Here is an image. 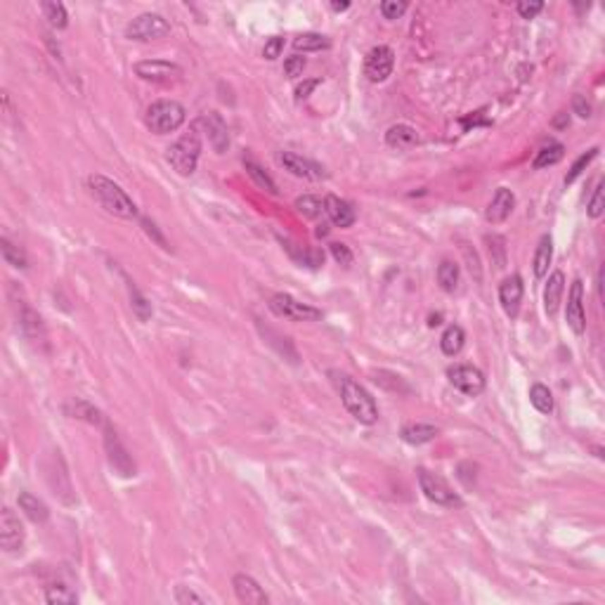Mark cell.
Returning <instances> with one entry per match:
<instances>
[{
    "label": "cell",
    "mask_w": 605,
    "mask_h": 605,
    "mask_svg": "<svg viewBox=\"0 0 605 605\" xmlns=\"http://www.w3.org/2000/svg\"><path fill=\"white\" fill-rule=\"evenodd\" d=\"M331 376H334L336 388H338L341 402L346 405L353 419L365 423V426H374V423L379 421V407H376V402L372 395H369L367 388L360 386L358 381L346 374L331 372Z\"/></svg>",
    "instance_id": "cell-1"
},
{
    "label": "cell",
    "mask_w": 605,
    "mask_h": 605,
    "mask_svg": "<svg viewBox=\"0 0 605 605\" xmlns=\"http://www.w3.org/2000/svg\"><path fill=\"white\" fill-rule=\"evenodd\" d=\"M88 187H90L95 201L104 208L106 213L116 215V218H126V220H133L140 215L135 201L128 197L126 190H121V185H116L114 180L95 173V176L88 178Z\"/></svg>",
    "instance_id": "cell-2"
},
{
    "label": "cell",
    "mask_w": 605,
    "mask_h": 605,
    "mask_svg": "<svg viewBox=\"0 0 605 605\" xmlns=\"http://www.w3.org/2000/svg\"><path fill=\"white\" fill-rule=\"evenodd\" d=\"M199 157H201V133H199V128L192 123L190 133H185L183 138L176 140V142L168 147L166 159L178 176L187 178L197 171Z\"/></svg>",
    "instance_id": "cell-3"
},
{
    "label": "cell",
    "mask_w": 605,
    "mask_h": 605,
    "mask_svg": "<svg viewBox=\"0 0 605 605\" xmlns=\"http://www.w3.org/2000/svg\"><path fill=\"white\" fill-rule=\"evenodd\" d=\"M187 111L185 106L176 102V99H157L149 104L145 114V123L152 133L157 135H166V133H176L180 126L185 123Z\"/></svg>",
    "instance_id": "cell-4"
},
{
    "label": "cell",
    "mask_w": 605,
    "mask_h": 605,
    "mask_svg": "<svg viewBox=\"0 0 605 605\" xmlns=\"http://www.w3.org/2000/svg\"><path fill=\"white\" fill-rule=\"evenodd\" d=\"M416 473H419V485H421V492L426 494V499L445 508H456L463 503L461 496L449 487V482L442 478V475L430 473L428 468H419Z\"/></svg>",
    "instance_id": "cell-5"
},
{
    "label": "cell",
    "mask_w": 605,
    "mask_h": 605,
    "mask_svg": "<svg viewBox=\"0 0 605 605\" xmlns=\"http://www.w3.org/2000/svg\"><path fill=\"white\" fill-rule=\"evenodd\" d=\"M168 33H171V22L166 17L157 15V12H145V15L135 17L126 26V38L140 40V43L166 38Z\"/></svg>",
    "instance_id": "cell-6"
},
{
    "label": "cell",
    "mask_w": 605,
    "mask_h": 605,
    "mask_svg": "<svg viewBox=\"0 0 605 605\" xmlns=\"http://www.w3.org/2000/svg\"><path fill=\"white\" fill-rule=\"evenodd\" d=\"M270 310L277 314V317L291 319V322H317L322 319V310L317 307L307 305L298 298L288 293H274L270 298Z\"/></svg>",
    "instance_id": "cell-7"
},
{
    "label": "cell",
    "mask_w": 605,
    "mask_h": 605,
    "mask_svg": "<svg viewBox=\"0 0 605 605\" xmlns=\"http://www.w3.org/2000/svg\"><path fill=\"white\" fill-rule=\"evenodd\" d=\"M449 383L468 398H478L485 391V374L473 365H454L447 369Z\"/></svg>",
    "instance_id": "cell-8"
},
{
    "label": "cell",
    "mask_w": 605,
    "mask_h": 605,
    "mask_svg": "<svg viewBox=\"0 0 605 605\" xmlns=\"http://www.w3.org/2000/svg\"><path fill=\"white\" fill-rule=\"evenodd\" d=\"M135 73L142 80H149V83H176L183 76V69L173 62H166V59H145V62H138Z\"/></svg>",
    "instance_id": "cell-9"
},
{
    "label": "cell",
    "mask_w": 605,
    "mask_h": 605,
    "mask_svg": "<svg viewBox=\"0 0 605 605\" xmlns=\"http://www.w3.org/2000/svg\"><path fill=\"white\" fill-rule=\"evenodd\" d=\"M393 66H395V52L388 45H376V48L369 50V55L365 59V73L372 83H383L393 73Z\"/></svg>",
    "instance_id": "cell-10"
},
{
    "label": "cell",
    "mask_w": 605,
    "mask_h": 605,
    "mask_svg": "<svg viewBox=\"0 0 605 605\" xmlns=\"http://www.w3.org/2000/svg\"><path fill=\"white\" fill-rule=\"evenodd\" d=\"M0 544L8 554H17L24 546V527L15 511L8 506L0 511Z\"/></svg>",
    "instance_id": "cell-11"
},
{
    "label": "cell",
    "mask_w": 605,
    "mask_h": 605,
    "mask_svg": "<svg viewBox=\"0 0 605 605\" xmlns=\"http://www.w3.org/2000/svg\"><path fill=\"white\" fill-rule=\"evenodd\" d=\"M566 319L568 326L573 329L577 336L587 331V312H584V286L582 279H575L568 293V307H566Z\"/></svg>",
    "instance_id": "cell-12"
},
{
    "label": "cell",
    "mask_w": 605,
    "mask_h": 605,
    "mask_svg": "<svg viewBox=\"0 0 605 605\" xmlns=\"http://www.w3.org/2000/svg\"><path fill=\"white\" fill-rule=\"evenodd\" d=\"M194 126L197 128H204V133L208 135V140H211L213 149L218 154H223L227 147H230V135H227V123L223 121V116H220L218 111H206L204 116H199L197 121H194Z\"/></svg>",
    "instance_id": "cell-13"
},
{
    "label": "cell",
    "mask_w": 605,
    "mask_h": 605,
    "mask_svg": "<svg viewBox=\"0 0 605 605\" xmlns=\"http://www.w3.org/2000/svg\"><path fill=\"white\" fill-rule=\"evenodd\" d=\"M277 159H279V164L295 178H302V180H324L326 178L324 168H322L319 164H314V161H310V159H302L293 152H279Z\"/></svg>",
    "instance_id": "cell-14"
},
{
    "label": "cell",
    "mask_w": 605,
    "mask_h": 605,
    "mask_svg": "<svg viewBox=\"0 0 605 605\" xmlns=\"http://www.w3.org/2000/svg\"><path fill=\"white\" fill-rule=\"evenodd\" d=\"M104 445H106V452H109V463L111 468L116 470L118 475H123V478H130V475H135V463H133L130 454H128V449L121 445L118 435L114 433V430L106 426V438H104Z\"/></svg>",
    "instance_id": "cell-15"
},
{
    "label": "cell",
    "mask_w": 605,
    "mask_h": 605,
    "mask_svg": "<svg viewBox=\"0 0 605 605\" xmlns=\"http://www.w3.org/2000/svg\"><path fill=\"white\" fill-rule=\"evenodd\" d=\"M522 293H525V286H522L520 274H511L499 284V302L508 317H515L518 310H520Z\"/></svg>",
    "instance_id": "cell-16"
},
{
    "label": "cell",
    "mask_w": 605,
    "mask_h": 605,
    "mask_svg": "<svg viewBox=\"0 0 605 605\" xmlns=\"http://www.w3.org/2000/svg\"><path fill=\"white\" fill-rule=\"evenodd\" d=\"M232 587H234V594H237V598H239V603H246V605L270 603V596L265 594L263 587H260V584L248 575H234Z\"/></svg>",
    "instance_id": "cell-17"
},
{
    "label": "cell",
    "mask_w": 605,
    "mask_h": 605,
    "mask_svg": "<svg viewBox=\"0 0 605 605\" xmlns=\"http://www.w3.org/2000/svg\"><path fill=\"white\" fill-rule=\"evenodd\" d=\"M324 213H326V218L331 220L336 227H341V230L353 227L355 218H358V215H355L353 204H348L346 199L336 197V194H326V197H324Z\"/></svg>",
    "instance_id": "cell-18"
},
{
    "label": "cell",
    "mask_w": 605,
    "mask_h": 605,
    "mask_svg": "<svg viewBox=\"0 0 605 605\" xmlns=\"http://www.w3.org/2000/svg\"><path fill=\"white\" fill-rule=\"evenodd\" d=\"M513 208H515V194L511 192L508 187H499V190L494 192L492 201H489V206L485 211V218L492 225H499V223H503V220L508 218L511 213H513Z\"/></svg>",
    "instance_id": "cell-19"
},
{
    "label": "cell",
    "mask_w": 605,
    "mask_h": 605,
    "mask_svg": "<svg viewBox=\"0 0 605 605\" xmlns=\"http://www.w3.org/2000/svg\"><path fill=\"white\" fill-rule=\"evenodd\" d=\"M563 291H566V274L561 270H556L546 281V288H544V310H546L549 317H554L561 307L563 300Z\"/></svg>",
    "instance_id": "cell-20"
},
{
    "label": "cell",
    "mask_w": 605,
    "mask_h": 605,
    "mask_svg": "<svg viewBox=\"0 0 605 605\" xmlns=\"http://www.w3.org/2000/svg\"><path fill=\"white\" fill-rule=\"evenodd\" d=\"M421 142L419 133H416V128L407 126V123H398L393 128H388L386 133V145L393 147V149H412V147H416Z\"/></svg>",
    "instance_id": "cell-21"
},
{
    "label": "cell",
    "mask_w": 605,
    "mask_h": 605,
    "mask_svg": "<svg viewBox=\"0 0 605 605\" xmlns=\"http://www.w3.org/2000/svg\"><path fill=\"white\" fill-rule=\"evenodd\" d=\"M438 426H430V423H409L400 430V438L407 445H426V442L438 438Z\"/></svg>",
    "instance_id": "cell-22"
},
{
    "label": "cell",
    "mask_w": 605,
    "mask_h": 605,
    "mask_svg": "<svg viewBox=\"0 0 605 605\" xmlns=\"http://www.w3.org/2000/svg\"><path fill=\"white\" fill-rule=\"evenodd\" d=\"M17 503H19V508L24 511V515L33 522H45L50 518V511H48V506H45V501H40L38 496L31 494V492L19 494Z\"/></svg>",
    "instance_id": "cell-23"
},
{
    "label": "cell",
    "mask_w": 605,
    "mask_h": 605,
    "mask_svg": "<svg viewBox=\"0 0 605 605\" xmlns=\"http://www.w3.org/2000/svg\"><path fill=\"white\" fill-rule=\"evenodd\" d=\"M551 260H554V239H551L549 234H544V237L539 239V244H537L534 263H532V265H534V277H537V279L546 277Z\"/></svg>",
    "instance_id": "cell-24"
},
{
    "label": "cell",
    "mask_w": 605,
    "mask_h": 605,
    "mask_svg": "<svg viewBox=\"0 0 605 605\" xmlns=\"http://www.w3.org/2000/svg\"><path fill=\"white\" fill-rule=\"evenodd\" d=\"M563 157H566V147H563L561 142H554V140H549V145H544L542 149L537 152V157H534V161H532V168H534V171H539V168L556 166Z\"/></svg>",
    "instance_id": "cell-25"
},
{
    "label": "cell",
    "mask_w": 605,
    "mask_h": 605,
    "mask_svg": "<svg viewBox=\"0 0 605 605\" xmlns=\"http://www.w3.org/2000/svg\"><path fill=\"white\" fill-rule=\"evenodd\" d=\"M463 343H466V331H463L459 324H452V326L445 329V334H442L440 348H442V353H445V355L454 358V355L461 353Z\"/></svg>",
    "instance_id": "cell-26"
},
{
    "label": "cell",
    "mask_w": 605,
    "mask_h": 605,
    "mask_svg": "<svg viewBox=\"0 0 605 605\" xmlns=\"http://www.w3.org/2000/svg\"><path fill=\"white\" fill-rule=\"evenodd\" d=\"M241 161H244V168H246L248 178H251L253 183L260 187V190H265V192H270V194H277V185H274V180L263 171V166H260L258 161L251 159V157H244Z\"/></svg>",
    "instance_id": "cell-27"
},
{
    "label": "cell",
    "mask_w": 605,
    "mask_h": 605,
    "mask_svg": "<svg viewBox=\"0 0 605 605\" xmlns=\"http://www.w3.org/2000/svg\"><path fill=\"white\" fill-rule=\"evenodd\" d=\"M19 326H22V331L29 336L31 341H43L45 338V331H43V319L38 317L36 312L31 310V307H22V312H19Z\"/></svg>",
    "instance_id": "cell-28"
},
{
    "label": "cell",
    "mask_w": 605,
    "mask_h": 605,
    "mask_svg": "<svg viewBox=\"0 0 605 605\" xmlns=\"http://www.w3.org/2000/svg\"><path fill=\"white\" fill-rule=\"evenodd\" d=\"M438 284L442 291L454 293L456 286H459V265L452 263V260H442L438 267Z\"/></svg>",
    "instance_id": "cell-29"
},
{
    "label": "cell",
    "mask_w": 605,
    "mask_h": 605,
    "mask_svg": "<svg viewBox=\"0 0 605 605\" xmlns=\"http://www.w3.org/2000/svg\"><path fill=\"white\" fill-rule=\"evenodd\" d=\"M295 211H298L300 215H305V218H310V220H317V218H322V215H326L324 213V199L312 197V194H305V197L295 199Z\"/></svg>",
    "instance_id": "cell-30"
},
{
    "label": "cell",
    "mask_w": 605,
    "mask_h": 605,
    "mask_svg": "<svg viewBox=\"0 0 605 605\" xmlns=\"http://www.w3.org/2000/svg\"><path fill=\"white\" fill-rule=\"evenodd\" d=\"M0 251H3L5 263L12 267H19V270H26L29 267V260H26V253L19 246H15L8 237L0 239Z\"/></svg>",
    "instance_id": "cell-31"
},
{
    "label": "cell",
    "mask_w": 605,
    "mask_h": 605,
    "mask_svg": "<svg viewBox=\"0 0 605 605\" xmlns=\"http://www.w3.org/2000/svg\"><path fill=\"white\" fill-rule=\"evenodd\" d=\"M295 50H302V52H317V50H326L331 48V40L322 33H300L295 38Z\"/></svg>",
    "instance_id": "cell-32"
},
{
    "label": "cell",
    "mask_w": 605,
    "mask_h": 605,
    "mask_svg": "<svg viewBox=\"0 0 605 605\" xmlns=\"http://www.w3.org/2000/svg\"><path fill=\"white\" fill-rule=\"evenodd\" d=\"M530 402H532L537 412H542V414L554 412V395H551L549 388L542 386V383H534V386L530 388Z\"/></svg>",
    "instance_id": "cell-33"
},
{
    "label": "cell",
    "mask_w": 605,
    "mask_h": 605,
    "mask_svg": "<svg viewBox=\"0 0 605 605\" xmlns=\"http://www.w3.org/2000/svg\"><path fill=\"white\" fill-rule=\"evenodd\" d=\"M66 412H69L73 419H83L88 423H102V414H99L92 405H88V402H83V400L69 402V405H66Z\"/></svg>",
    "instance_id": "cell-34"
},
{
    "label": "cell",
    "mask_w": 605,
    "mask_h": 605,
    "mask_svg": "<svg viewBox=\"0 0 605 605\" xmlns=\"http://www.w3.org/2000/svg\"><path fill=\"white\" fill-rule=\"evenodd\" d=\"M45 601L50 605H71L76 603V594L66 584H50L45 587Z\"/></svg>",
    "instance_id": "cell-35"
},
{
    "label": "cell",
    "mask_w": 605,
    "mask_h": 605,
    "mask_svg": "<svg viewBox=\"0 0 605 605\" xmlns=\"http://www.w3.org/2000/svg\"><path fill=\"white\" fill-rule=\"evenodd\" d=\"M128 291H130V305H133V312L138 314L140 322H147L152 317V302L145 298L142 293L138 291V286L133 281H128Z\"/></svg>",
    "instance_id": "cell-36"
},
{
    "label": "cell",
    "mask_w": 605,
    "mask_h": 605,
    "mask_svg": "<svg viewBox=\"0 0 605 605\" xmlns=\"http://www.w3.org/2000/svg\"><path fill=\"white\" fill-rule=\"evenodd\" d=\"M43 12H45V19L55 26V29H66V24H69V15H66V8L62 3H43Z\"/></svg>",
    "instance_id": "cell-37"
},
{
    "label": "cell",
    "mask_w": 605,
    "mask_h": 605,
    "mask_svg": "<svg viewBox=\"0 0 605 605\" xmlns=\"http://www.w3.org/2000/svg\"><path fill=\"white\" fill-rule=\"evenodd\" d=\"M598 152H601V149H598V147H591V149H589L587 154H582V157L575 161L573 168H570V173L566 176V185H573L575 180L580 178L584 171H587V166H589L591 161H594V159L598 157Z\"/></svg>",
    "instance_id": "cell-38"
},
{
    "label": "cell",
    "mask_w": 605,
    "mask_h": 605,
    "mask_svg": "<svg viewBox=\"0 0 605 605\" xmlns=\"http://www.w3.org/2000/svg\"><path fill=\"white\" fill-rule=\"evenodd\" d=\"M603 190H605V183H603V180H598V185H596V190H594V197H591L589 206H587L589 218H594V220H596V218H601V215H603V208H605Z\"/></svg>",
    "instance_id": "cell-39"
},
{
    "label": "cell",
    "mask_w": 605,
    "mask_h": 605,
    "mask_svg": "<svg viewBox=\"0 0 605 605\" xmlns=\"http://www.w3.org/2000/svg\"><path fill=\"white\" fill-rule=\"evenodd\" d=\"M407 8H409V5L405 3V0H383V3H381V15L393 22V19H400L402 15H405Z\"/></svg>",
    "instance_id": "cell-40"
},
{
    "label": "cell",
    "mask_w": 605,
    "mask_h": 605,
    "mask_svg": "<svg viewBox=\"0 0 605 605\" xmlns=\"http://www.w3.org/2000/svg\"><path fill=\"white\" fill-rule=\"evenodd\" d=\"M176 603H180V605H190V603H194V605H204V603H206V598H204V596H199L197 591H192L190 587H178V589H176Z\"/></svg>",
    "instance_id": "cell-41"
},
{
    "label": "cell",
    "mask_w": 605,
    "mask_h": 605,
    "mask_svg": "<svg viewBox=\"0 0 605 605\" xmlns=\"http://www.w3.org/2000/svg\"><path fill=\"white\" fill-rule=\"evenodd\" d=\"M518 15H520L522 19H534L539 12L544 10V3H539V0H522V3H518Z\"/></svg>",
    "instance_id": "cell-42"
},
{
    "label": "cell",
    "mask_w": 605,
    "mask_h": 605,
    "mask_svg": "<svg viewBox=\"0 0 605 605\" xmlns=\"http://www.w3.org/2000/svg\"><path fill=\"white\" fill-rule=\"evenodd\" d=\"M281 50H284V38H281V36H272V38L265 43L263 57L270 59V62H272V59H277V57L281 55Z\"/></svg>",
    "instance_id": "cell-43"
},
{
    "label": "cell",
    "mask_w": 605,
    "mask_h": 605,
    "mask_svg": "<svg viewBox=\"0 0 605 605\" xmlns=\"http://www.w3.org/2000/svg\"><path fill=\"white\" fill-rule=\"evenodd\" d=\"M302 69H305V57H300V55L288 57L284 62V73L288 78H298L302 73Z\"/></svg>",
    "instance_id": "cell-44"
},
{
    "label": "cell",
    "mask_w": 605,
    "mask_h": 605,
    "mask_svg": "<svg viewBox=\"0 0 605 605\" xmlns=\"http://www.w3.org/2000/svg\"><path fill=\"white\" fill-rule=\"evenodd\" d=\"M142 227H145V232L149 234V237H152L154 241H157V244H159L161 248H166V251H168V248H171V246H168L166 237H164V234L159 232V227H157V223H154V220H149V218H142Z\"/></svg>",
    "instance_id": "cell-45"
},
{
    "label": "cell",
    "mask_w": 605,
    "mask_h": 605,
    "mask_svg": "<svg viewBox=\"0 0 605 605\" xmlns=\"http://www.w3.org/2000/svg\"><path fill=\"white\" fill-rule=\"evenodd\" d=\"M329 248H331V255H334L336 263H341V265H350L353 263V251L346 244H331Z\"/></svg>",
    "instance_id": "cell-46"
},
{
    "label": "cell",
    "mask_w": 605,
    "mask_h": 605,
    "mask_svg": "<svg viewBox=\"0 0 605 605\" xmlns=\"http://www.w3.org/2000/svg\"><path fill=\"white\" fill-rule=\"evenodd\" d=\"M319 83H322V78H310V80H302V83H298V85H295V92H293L295 99L300 102V99L310 97V92L317 88Z\"/></svg>",
    "instance_id": "cell-47"
},
{
    "label": "cell",
    "mask_w": 605,
    "mask_h": 605,
    "mask_svg": "<svg viewBox=\"0 0 605 605\" xmlns=\"http://www.w3.org/2000/svg\"><path fill=\"white\" fill-rule=\"evenodd\" d=\"M573 111L580 118H591V111H594V109H591V104L587 102V97H584V95H575L573 97Z\"/></svg>",
    "instance_id": "cell-48"
},
{
    "label": "cell",
    "mask_w": 605,
    "mask_h": 605,
    "mask_svg": "<svg viewBox=\"0 0 605 605\" xmlns=\"http://www.w3.org/2000/svg\"><path fill=\"white\" fill-rule=\"evenodd\" d=\"M568 123H570V116H568V114H561V116L554 118V126H556V128H566Z\"/></svg>",
    "instance_id": "cell-49"
},
{
    "label": "cell",
    "mask_w": 605,
    "mask_h": 605,
    "mask_svg": "<svg viewBox=\"0 0 605 605\" xmlns=\"http://www.w3.org/2000/svg\"><path fill=\"white\" fill-rule=\"evenodd\" d=\"M348 8H350V3H331V10H334V12H346Z\"/></svg>",
    "instance_id": "cell-50"
},
{
    "label": "cell",
    "mask_w": 605,
    "mask_h": 605,
    "mask_svg": "<svg viewBox=\"0 0 605 605\" xmlns=\"http://www.w3.org/2000/svg\"><path fill=\"white\" fill-rule=\"evenodd\" d=\"M442 314H430V322H428V326H438V324H442Z\"/></svg>",
    "instance_id": "cell-51"
}]
</instances>
